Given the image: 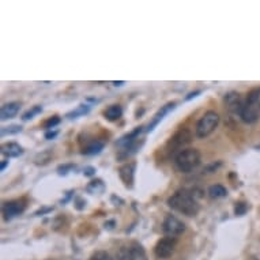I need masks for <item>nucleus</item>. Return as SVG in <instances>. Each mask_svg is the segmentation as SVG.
Segmentation results:
<instances>
[{
  "label": "nucleus",
  "instance_id": "20",
  "mask_svg": "<svg viewBox=\"0 0 260 260\" xmlns=\"http://www.w3.org/2000/svg\"><path fill=\"white\" fill-rule=\"evenodd\" d=\"M90 112V105H86V104H82V105H79L77 109H74L73 112H70L67 113V117L69 119H78L79 116H85Z\"/></svg>",
  "mask_w": 260,
  "mask_h": 260
},
{
  "label": "nucleus",
  "instance_id": "4",
  "mask_svg": "<svg viewBox=\"0 0 260 260\" xmlns=\"http://www.w3.org/2000/svg\"><path fill=\"white\" fill-rule=\"evenodd\" d=\"M192 142V134L187 128H181L173 137L170 138L166 143V150L168 153H176L178 154L184 146H187Z\"/></svg>",
  "mask_w": 260,
  "mask_h": 260
},
{
  "label": "nucleus",
  "instance_id": "16",
  "mask_svg": "<svg viewBox=\"0 0 260 260\" xmlns=\"http://www.w3.org/2000/svg\"><path fill=\"white\" fill-rule=\"evenodd\" d=\"M104 116L108 121H117V120L123 116V108L117 104L114 105H110L109 108H106V110L104 112Z\"/></svg>",
  "mask_w": 260,
  "mask_h": 260
},
{
  "label": "nucleus",
  "instance_id": "9",
  "mask_svg": "<svg viewBox=\"0 0 260 260\" xmlns=\"http://www.w3.org/2000/svg\"><path fill=\"white\" fill-rule=\"evenodd\" d=\"M240 117L244 123L252 124L257 121L260 117V104H244Z\"/></svg>",
  "mask_w": 260,
  "mask_h": 260
},
{
  "label": "nucleus",
  "instance_id": "36",
  "mask_svg": "<svg viewBox=\"0 0 260 260\" xmlns=\"http://www.w3.org/2000/svg\"><path fill=\"white\" fill-rule=\"evenodd\" d=\"M112 225H114V221H110V222H108V224H105V228L112 229V228H113V226H112Z\"/></svg>",
  "mask_w": 260,
  "mask_h": 260
},
{
  "label": "nucleus",
  "instance_id": "7",
  "mask_svg": "<svg viewBox=\"0 0 260 260\" xmlns=\"http://www.w3.org/2000/svg\"><path fill=\"white\" fill-rule=\"evenodd\" d=\"M26 209V203L23 201H10V202H6L3 207H2V213H3V218L6 221H11L13 218L15 217H18L21 215L25 211Z\"/></svg>",
  "mask_w": 260,
  "mask_h": 260
},
{
  "label": "nucleus",
  "instance_id": "34",
  "mask_svg": "<svg viewBox=\"0 0 260 260\" xmlns=\"http://www.w3.org/2000/svg\"><path fill=\"white\" fill-rule=\"evenodd\" d=\"M73 193H74V191L67 192V195H66V198H64V199H61V202H60V203H61V205H66V203H67V202H69L70 199H71V197H73Z\"/></svg>",
  "mask_w": 260,
  "mask_h": 260
},
{
  "label": "nucleus",
  "instance_id": "31",
  "mask_svg": "<svg viewBox=\"0 0 260 260\" xmlns=\"http://www.w3.org/2000/svg\"><path fill=\"white\" fill-rule=\"evenodd\" d=\"M53 210V207H45V209H40V210H37L36 213H34V215H40V214H48V213H50V211Z\"/></svg>",
  "mask_w": 260,
  "mask_h": 260
},
{
  "label": "nucleus",
  "instance_id": "27",
  "mask_svg": "<svg viewBox=\"0 0 260 260\" xmlns=\"http://www.w3.org/2000/svg\"><path fill=\"white\" fill-rule=\"evenodd\" d=\"M89 260H113L110 257V255L105 251H97L96 253H93L92 257Z\"/></svg>",
  "mask_w": 260,
  "mask_h": 260
},
{
  "label": "nucleus",
  "instance_id": "18",
  "mask_svg": "<svg viewBox=\"0 0 260 260\" xmlns=\"http://www.w3.org/2000/svg\"><path fill=\"white\" fill-rule=\"evenodd\" d=\"M117 260H135V252H134V246L131 245H124L117 251L116 255Z\"/></svg>",
  "mask_w": 260,
  "mask_h": 260
},
{
  "label": "nucleus",
  "instance_id": "5",
  "mask_svg": "<svg viewBox=\"0 0 260 260\" xmlns=\"http://www.w3.org/2000/svg\"><path fill=\"white\" fill-rule=\"evenodd\" d=\"M162 232L166 234V237L176 238L185 232V224L174 215H166L162 222Z\"/></svg>",
  "mask_w": 260,
  "mask_h": 260
},
{
  "label": "nucleus",
  "instance_id": "6",
  "mask_svg": "<svg viewBox=\"0 0 260 260\" xmlns=\"http://www.w3.org/2000/svg\"><path fill=\"white\" fill-rule=\"evenodd\" d=\"M177 245V238L164 237L155 244L154 253L158 259H168L173 255L174 249Z\"/></svg>",
  "mask_w": 260,
  "mask_h": 260
},
{
  "label": "nucleus",
  "instance_id": "15",
  "mask_svg": "<svg viewBox=\"0 0 260 260\" xmlns=\"http://www.w3.org/2000/svg\"><path fill=\"white\" fill-rule=\"evenodd\" d=\"M105 147V142L100 141V139H94V141L89 142L86 146L82 149V154L85 155H97L100 154L101 151Z\"/></svg>",
  "mask_w": 260,
  "mask_h": 260
},
{
  "label": "nucleus",
  "instance_id": "1",
  "mask_svg": "<svg viewBox=\"0 0 260 260\" xmlns=\"http://www.w3.org/2000/svg\"><path fill=\"white\" fill-rule=\"evenodd\" d=\"M168 206L172 210L187 217H195L199 213V203L191 189H178L168 199Z\"/></svg>",
  "mask_w": 260,
  "mask_h": 260
},
{
  "label": "nucleus",
  "instance_id": "2",
  "mask_svg": "<svg viewBox=\"0 0 260 260\" xmlns=\"http://www.w3.org/2000/svg\"><path fill=\"white\" fill-rule=\"evenodd\" d=\"M201 153L197 149H184L174 155V166L181 173H189L201 165Z\"/></svg>",
  "mask_w": 260,
  "mask_h": 260
},
{
  "label": "nucleus",
  "instance_id": "26",
  "mask_svg": "<svg viewBox=\"0 0 260 260\" xmlns=\"http://www.w3.org/2000/svg\"><path fill=\"white\" fill-rule=\"evenodd\" d=\"M248 205L246 203H244V202H237L236 205H234V214L238 215V217H241V215H244L248 211Z\"/></svg>",
  "mask_w": 260,
  "mask_h": 260
},
{
  "label": "nucleus",
  "instance_id": "11",
  "mask_svg": "<svg viewBox=\"0 0 260 260\" xmlns=\"http://www.w3.org/2000/svg\"><path fill=\"white\" fill-rule=\"evenodd\" d=\"M135 168H137V165L134 164V162L133 164H124L119 168V176L127 188H133Z\"/></svg>",
  "mask_w": 260,
  "mask_h": 260
},
{
  "label": "nucleus",
  "instance_id": "28",
  "mask_svg": "<svg viewBox=\"0 0 260 260\" xmlns=\"http://www.w3.org/2000/svg\"><path fill=\"white\" fill-rule=\"evenodd\" d=\"M219 166H221V162H217V164L214 162V164H211V165H209V166H206V168L203 169V173H210V172H215V170H217Z\"/></svg>",
  "mask_w": 260,
  "mask_h": 260
},
{
  "label": "nucleus",
  "instance_id": "32",
  "mask_svg": "<svg viewBox=\"0 0 260 260\" xmlns=\"http://www.w3.org/2000/svg\"><path fill=\"white\" fill-rule=\"evenodd\" d=\"M201 90H197V92H192V93H189V94H188L187 97H185V101H189V100H192V98H195V97H198L199 96V94H201Z\"/></svg>",
  "mask_w": 260,
  "mask_h": 260
},
{
  "label": "nucleus",
  "instance_id": "19",
  "mask_svg": "<svg viewBox=\"0 0 260 260\" xmlns=\"http://www.w3.org/2000/svg\"><path fill=\"white\" fill-rule=\"evenodd\" d=\"M86 191L89 193H92V195H94V193H102V192L105 191V184L100 178H96V180H92L90 183L87 184Z\"/></svg>",
  "mask_w": 260,
  "mask_h": 260
},
{
  "label": "nucleus",
  "instance_id": "29",
  "mask_svg": "<svg viewBox=\"0 0 260 260\" xmlns=\"http://www.w3.org/2000/svg\"><path fill=\"white\" fill-rule=\"evenodd\" d=\"M96 168L94 166H86V168L83 169V174L85 176H87V177H92V176H94L96 174Z\"/></svg>",
  "mask_w": 260,
  "mask_h": 260
},
{
  "label": "nucleus",
  "instance_id": "14",
  "mask_svg": "<svg viewBox=\"0 0 260 260\" xmlns=\"http://www.w3.org/2000/svg\"><path fill=\"white\" fill-rule=\"evenodd\" d=\"M2 154L6 155L7 158H17V157L23 154V147L19 143L9 142V143H5L2 146Z\"/></svg>",
  "mask_w": 260,
  "mask_h": 260
},
{
  "label": "nucleus",
  "instance_id": "33",
  "mask_svg": "<svg viewBox=\"0 0 260 260\" xmlns=\"http://www.w3.org/2000/svg\"><path fill=\"white\" fill-rule=\"evenodd\" d=\"M56 137H57V131H46L45 133V139H53Z\"/></svg>",
  "mask_w": 260,
  "mask_h": 260
},
{
  "label": "nucleus",
  "instance_id": "25",
  "mask_svg": "<svg viewBox=\"0 0 260 260\" xmlns=\"http://www.w3.org/2000/svg\"><path fill=\"white\" fill-rule=\"evenodd\" d=\"M75 169V165L74 164H63L57 166V174L59 176H67V174Z\"/></svg>",
  "mask_w": 260,
  "mask_h": 260
},
{
  "label": "nucleus",
  "instance_id": "8",
  "mask_svg": "<svg viewBox=\"0 0 260 260\" xmlns=\"http://www.w3.org/2000/svg\"><path fill=\"white\" fill-rule=\"evenodd\" d=\"M225 106L226 109L233 114H238L241 113L242 108H244V104H245V100H242L241 96L236 92H230L228 94H225L224 98Z\"/></svg>",
  "mask_w": 260,
  "mask_h": 260
},
{
  "label": "nucleus",
  "instance_id": "37",
  "mask_svg": "<svg viewBox=\"0 0 260 260\" xmlns=\"http://www.w3.org/2000/svg\"><path fill=\"white\" fill-rule=\"evenodd\" d=\"M113 85H114V86H123L124 82H123V81H120V82H113Z\"/></svg>",
  "mask_w": 260,
  "mask_h": 260
},
{
  "label": "nucleus",
  "instance_id": "22",
  "mask_svg": "<svg viewBox=\"0 0 260 260\" xmlns=\"http://www.w3.org/2000/svg\"><path fill=\"white\" fill-rule=\"evenodd\" d=\"M50 157H52V153L50 151H44L41 154H38L34 160V164L36 165H45L50 161Z\"/></svg>",
  "mask_w": 260,
  "mask_h": 260
},
{
  "label": "nucleus",
  "instance_id": "17",
  "mask_svg": "<svg viewBox=\"0 0 260 260\" xmlns=\"http://www.w3.org/2000/svg\"><path fill=\"white\" fill-rule=\"evenodd\" d=\"M207 193H209V197L211 199H222V198L228 197V189L221 184H214V185H211L209 188Z\"/></svg>",
  "mask_w": 260,
  "mask_h": 260
},
{
  "label": "nucleus",
  "instance_id": "3",
  "mask_svg": "<svg viewBox=\"0 0 260 260\" xmlns=\"http://www.w3.org/2000/svg\"><path fill=\"white\" fill-rule=\"evenodd\" d=\"M219 114L214 110H209L206 112L203 116L201 117V120L198 121L197 128H195V134H197L198 138H207L209 135L214 133L215 128L218 127L219 124Z\"/></svg>",
  "mask_w": 260,
  "mask_h": 260
},
{
  "label": "nucleus",
  "instance_id": "30",
  "mask_svg": "<svg viewBox=\"0 0 260 260\" xmlns=\"http://www.w3.org/2000/svg\"><path fill=\"white\" fill-rule=\"evenodd\" d=\"M75 207H77L78 210H83L85 209V206H86V201H83L81 198H77V201H75Z\"/></svg>",
  "mask_w": 260,
  "mask_h": 260
},
{
  "label": "nucleus",
  "instance_id": "24",
  "mask_svg": "<svg viewBox=\"0 0 260 260\" xmlns=\"http://www.w3.org/2000/svg\"><path fill=\"white\" fill-rule=\"evenodd\" d=\"M59 123H60L59 116H53V117H49V119L44 121V128H45L46 131H52V128H55Z\"/></svg>",
  "mask_w": 260,
  "mask_h": 260
},
{
  "label": "nucleus",
  "instance_id": "35",
  "mask_svg": "<svg viewBox=\"0 0 260 260\" xmlns=\"http://www.w3.org/2000/svg\"><path fill=\"white\" fill-rule=\"evenodd\" d=\"M7 165H9V161H3V162H2V166H0V170L3 172V170L7 168Z\"/></svg>",
  "mask_w": 260,
  "mask_h": 260
},
{
  "label": "nucleus",
  "instance_id": "21",
  "mask_svg": "<svg viewBox=\"0 0 260 260\" xmlns=\"http://www.w3.org/2000/svg\"><path fill=\"white\" fill-rule=\"evenodd\" d=\"M41 112H42V106H40V105L32 106L30 109L26 110V112L22 114V120H23V121H28V120L34 119L37 114H40Z\"/></svg>",
  "mask_w": 260,
  "mask_h": 260
},
{
  "label": "nucleus",
  "instance_id": "13",
  "mask_svg": "<svg viewBox=\"0 0 260 260\" xmlns=\"http://www.w3.org/2000/svg\"><path fill=\"white\" fill-rule=\"evenodd\" d=\"M143 125H139V127H137L134 131H131L129 134H127V135H124V137H121L117 141V146L121 147V149H124V147L129 146V145H133V143H135V142L139 139V135H141L142 133H143Z\"/></svg>",
  "mask_w": 260,
  "mask_h": 260
},
{
  "label": "nucleus",
  "instance_id": "23",
  "mask_svg": "<svg viewBox=\"0 0 260 260\" xmlns=\"http://www.w3.org/2000/svg\"><path fill=\"white\" fill-rule=\"evenodd\" d=\"M22 131V127L21 125H9V127L2 128V137H6V135H15V134H19Z\"/></svg>",
  "mask_w": 260,
  "mask_h": 260
},
{
  "label": "nucleus",
  "instance_id": "10",
  "mask_svg": "<svg viewBox=\"0 0 260 260\" xmlns=\"http://www.w3.org/2000/svg\"><path fill=\"white\" fill-rule=\"evenodd\" d=\"M176 105H177V104H176V102L173 101V102H168L166 105L161 106V109L158 110L157 113H155V116L153 117V120L150 121V124L147 125L146 133H151V131H154V128L157 127V125H158V124H160L162 120H164V117L169 113V112H172V110L176 108Z\"/></svg>",
  "mask_w": 260,
  "mask_h": 260
},
{
  "label": "nucleus",
  "instance_id": "12",
  "mask_svg": "<svg viewBox=\"0 0 260 260\" xmlns=\"http://www.w3.org/2000/svg\"><path fill=\"white\" fill-rule=\"evenodd\" d=\"M21 106H22L21 102H17V101L5 104V105L2 106V109H0V117H2V120H9L15 117L19 113Z\"/></svg>",
  "mask_w": 260,
  "mask_h": 260
}]
</instances>
